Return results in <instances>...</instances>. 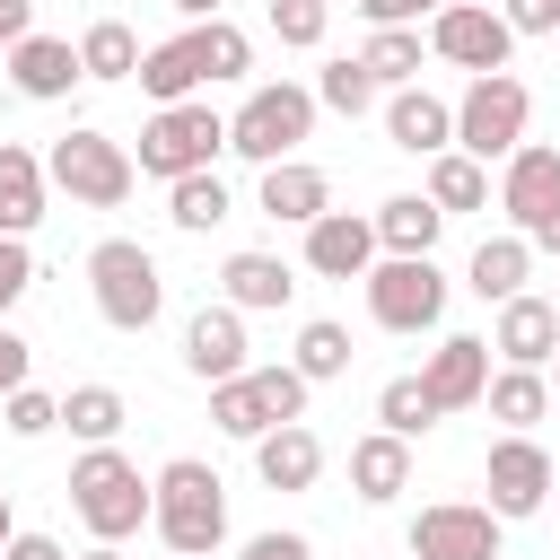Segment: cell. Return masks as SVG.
Instances as JSON below:
<instances>
[{
	"label": "cell",
	"mask_w": 560,
	"mask_h": 560,
	"mask_svg": "<svg viewBox=\"0 0 560 560\" xmlns=\"http://www.w3.org/2000/svg\"><path fill=\"white\" fill-rule=\"evenodd\" d=\"M70 508H79V525H88L96 542H122V534H140V525H149L158 481H140V464H131V455L88 446V455L70 464Z\"/></svg>",
	"instance_id": "cell-1"
},
{
	"label": "cell",
	"mask_w": 560,
	"mask_h": 560,
	"mask_svg": "<svg viewBox=\"0 0 560 560\" xmlns=\"http://www.w3.org/2000/svg\"><path fill=\"white\" fill-rule=\"evenodd\" d=\"M149 525H158V542L166 551H219V534H228V490H219V472L201 464V455H175L166 472H158V508H149Z\"/></svg>",
	"instance_id": "cell-2"
},
{
	"label": "cell",
	"mask_w": 560,
	"mask_h": 560,
	"mask_svg": "<svg viewBox=\"0 0 560 560\" xmlns=\"http://www.w3.org/2000/svg\"><path fill=\"white\" fill-rule=\"evenodd\" d=\"M88 289H96V315H105L114 332H149V324H158V306H166L158 254H149V245H131V236H105V245L88 254Z\"/></svg>",
	"instance_id": "cell-3"
},
{
	"label": "cell",
	"mask_w": 560,
	"mask_h": 560,
	"mask_svg": "<svg viewBox=\"0 0 560 560\" xmlns=\"http://www.w3.org/2000/svg\"><path fill=\"white\" fill-rule=\"evenodd\" d=\"M44 175H52L79 210H122L131 184H140V158H131L122 140H105V131H61L52 158H44Z\"/></svg>",
	"instance_id": "cell-4"
},
{
	"label": "cell",
	"mask_w": 560,
	"mask_h": 560,
	"mask_svg": "<svg viewBox=\"0 0 560 560\" xmlns=\"http://www.w3.org/2000/svg\"><path fill=\"white\" fill-rule=\"evenodd\" d=\"M525 114H534L525 79L481 70V79L455 96V149H472L481 166H490V158H516V149H525Z\"/></svg>",
	"instance_id": "cell-5"
},
{
	"label": "cell",
	"mask_w": 560,
	"mask_h": 560,
	"mask_svg": "<svg viewBox=\"0 0 560 560\" xmlns=\"http://www.w3.org/2000/svg\"><path fill=\"white\" fill-rule=\"evenodd\" d=\"M315 131V88H289V79H271V88H254L245 105H236V122H228V149L236 158H254V166H280L298 140Z\"/></svg>",
	"instance_id": "cell-6"
},
{
	"label": "cell",
	"mask_w": 560,
	"mask_h": 560,
	"mask_svg": "<svg viewBox=\"0 0 560 560\" xmlns=\"http://www.w3.org/2000/svg\"><path fill=\"white\" fill-rule=\"evenodd\" d=\"M228 149V114H210V105H158L149 114V131H140V175H158V184H175V175H201L210 158Z\"/></svg>",
	"instance_id": "cell-7"
},
{
	"label": "cell",
	"mask_w": 560,
	"mask_h": 560,
	"mask_svg": "<svg viewBox=\"0 0 560 560\" xmlns=\"http://www.w3.org/2000/svg\"><path fill=\"white\" fill-rule=\"evenodd\" d=\"M210 420L228 429V438H262V429H280V420H306V376L298 368H245V376H228V385H210Z\"/></svg>",
	"instance_id": "cell-8"
},
{
	"label": "cell",
	"mask_w": 560,
	"mask_h": 560,
	"mask_svg": "<svg viewBox=\"0 0 560 560\" xmlns=\"http://www.w3.org/2000/svg\"><path fill=\"white\" fill-rule=\"evenodd\" d=\"M368 315H376L385 332H429V324L446 315L438 262H429V254H385V262H368Z\"/></svg>",
	"instance_id": "cell-9"
},
{
	"label": "cell",
	"mask_w": 560,
	"mask_h": 560,
	"mask_svg": "<svg viewBox=\"0 0 560 560\" xmlns=\"http://www.w3.org/2000/svg\"><path fill=\"white\" fill-rule=\"evenodd\" d=\"M508 44H516V26L499 18V9H481V0H446L438 18H429V52L438 61H455V70H508Z\"/></svg>",
	"instance_id": "cell-10"
},
{
	"label": "cell",
	"mask_w": 560,
	"mask_h": 560,
	"mask_svg": "<svg viewBox=\"0 0 560 560\" xmlns=\"http://www.w3.org/2000/svg\"><path fill=\"white\" fill-rule=\"evenodd\" d=\"M499 508H472V499H438L411 516V560H499Z\"/></svg>",
	"instance_id": "cell-11"
},
{
	"label": "cell",
	"mask_w": 560,
	"mask_h": 560,
	"mask_svg": "<svg viewBox=\"0 0 560 560\" xmlns=\"http://www.w3.org/2000/svg\"><path fill=\"white\" fill-rule=\"evenodd\" d=\"M551 472H560V464H551L525 429H508V438L490 446V464H481V481H490V508H499V516H534V508L551 499Z\"/></svg>",
	"instance_id": "cell-12"
},
{
	"label": "cell",
	"mask_w": 560,
	"mask_h": 560,
	"mask_svg": "<svg viewBox=\"0 0 560 560\" xmlns=\"http://www.w3.org/2000/svg\"><path fill=\"white\" fill-rule=\"evenodd\" d=\"M499 210L516 219V236H534V228L560 210V149L525 140V149L508 158V175H499Z\"/></svg>",
	"instance_id": "cell-13"
},
{
	"label": "cell",
	"mask_w": 560,
	"mask_h": 560,
	"mask_svg": "<svg viewBox=\"0 0 560 560\" xmlns=\"http://www.w3.org/2000/svg\"><path fill=\"white\" fill-rule=\"evenodd\" d=\"M420 385H429V402H438V411H472V402L490 394V341H472V332H446V341L429 350Z\"/></svg>",
	"instance_id": "cell-14"
},
{
	"label": "cell",
	"mask_w": 560,
	"mask_h": 560,
	"mask_svg": "<svg viewBox=\"0 0 560 560\" xmlns=\"http://www.w3.org/2000/svg\"><path fill=\"white\" fill-rule=\"evenodd\" d=\"M184 368H192L201 385L245 376V306H201V315L184 324Z\"/></svg>",
	"instance_id": "cell-15"
},
{
	"label": "cell",
	"mask_w": 560,
	"mask_h": 560,
	"mask_svg": "<svg viewBox=\"0 0 560 560\" xmlns=\"http://www.w3.org/2000/svg\"><path fill=\"white\" fill-rule=\"evenodd\" d=\"M79 79H88V61H79V44H61V35H26V44H9V88H18V96L52 105V96H70Z\"/></svg>",
	"instance_id": "cell-16"
},
{
	"label": "cell",
	"mask_w": 560,
	"mask_h": 560,
	"mask_svg": "<svg viewBox=\"0 0 560 560\" xmlns=\"http://www.w3.org/2000/svg\"><path fill=\"white\" fill-rule=\"evenodd\" d=\"M490 350H499L508 368H551V350H560V306L516 289V298L499 306V332H490Z\"/></svg>",
	"instance_id": "cell-17"
},
{
	"label": "cell",
	"mask_w": 560,
	"mask_h": 560,
	"mask_svg": "<svg viewBox=\"0 0 560 560\" xmlns=\"http://www.w3.org/2000/svg\"><path fill=\"white\" fill-rule=\"evenodd\" d=\"M254 472H262V490H315V481H324V438H315L306 420L262 429V438H254Z\"/></svg>",
	"instance_id": "cell-18"
},
{
	"label": "cell",
	"mask_w": 560,
	"mask_h": 560,
	"mask_svg": "<svg viewBox=\"0 0 560 560\" xmlns=\"http://www.w3.org/2000/svg\"><path fill=\"white\" fill-rule=\"evenodd\" d=\"M306 262H315L324 280H368V262H376V219L324 210V219L306 228Z\"/></svg>",
	"instance_id": "cell-19"
},
{
	"label": "cell",
	"mask_w": 560,
	"mask_h": 560,
	"mask_svg": "<svg viewBox=\"0 0 560 560\" xmlns=\"http://www.w3.org/2000/svg\"><path fill=\"white\" fill-rule=\"evenodd\" d=\"M385 140L411 149V158H438V149H455V105H438L429 88H394L385 96Z\"/></svg>",
	"instance_id": "cell-20"
},
{
	"label": "cell",
	"mask_w": 560,
	"mask_h": 560,
	"mask_svg": "<svg viewBox=\"0 0 560 560\" xmlns=\"http://www.w3.org/2000/svg\"><path fill=\"white\" fill-rule=\"evenodd\" d=\"M332 210V184H324V166H306V158H280V166H262V219H280V228H315Z\"/></svg>",
	"instance_id": "cell-21"
},
{
	"label": "cell",
	"mask_w": 560,
	"mask_h": 560,
	"mask_svg": "<svg viewBox=\"0 0 560 560\" xmlns=\"http://www.w3.org/2000/svg\"><path fill=\"white\" fill-rule=\"evenodd\" d=\"M219 289H228V306H245V315H271V306H289V298H298L289 262H280V254H254V245L219 262Z\"/></svg>",
	"instance_id": "cell-22"
},
{
	"label": "cell",
	"mask_w": 560,
	"mask_h": 560,
	"mask_svg": "<svg viewBox=\"0 0 560 560\" xmlns=\"http://www.w3.org/2000/svg\"><path fill=\"white\" fill-rule=\"evenodd\" d=\"M44 192H52L44 158L18 149V140H0V236H26V228L44 219Z\"/></svg>",
	"instance_id": "cell-23"
},
{
	"label": "cell",
	"mask_w": 560,
	"mask_h": 560,
	"mask_svg": "<svg viewBox=\"0 0 560 560\" xmlns=\"http://www.w3.org/2000/svg\"><path fill=\"white\" fill-rule=\"evenodd\" d=\"M350 490L359 499H394V490H411V438H394V429H376V438H359L350 446Z\"/></svg>",
	"instance_id": "cell-24"
},
{
	"label": "cell",
	"mask_w": 560,
	"mask_h": 560,
	"mask_svg": "<svg viewBox=\"0 0 560 560\" xmlns=\"http://www.w3.org/2000/svg\"><path fill=\"white\" fill-rule=\"evenodd\" d=\"M525 271H534V236H481V245H472V298L508 306V298L525 289Z\"/></svg>",
	"instance_id": "cell-25"
},
{
	"label": "cell",
	"mask_w": 560,
	"mask_h": 560,
	"mask_svg": "<svg viewBox=\"0 0 560 560\" xmlns=\"http://www.w3.org/2000/svg\"><path fill=\"white\" fill-rule=\"evenodd\" d=\"M201 79H210V70H201V52H192V26H184L175 44H149V52H140V88H149L158 105H184Z\"/></svg>",
	"instance_id": "cell-26"
},
{
	"label": "cell",
	"mask_w": 560,
	"mask_h": 560,
	"mask_svg": "<svg viewBox=\"0 0 560 560\" xmlns=\"http://www.w3.org/2000/svg\"><path fill=\"white\" fill-rule=\"evenodd\" d=\"M438 228H446V210H438L429 192H394V201L376 210V245H385V254H429Z\"/></svg>",
	"instance_id": "cell-27"
},
{
	"label": "cell",
	"mask_w": 560,
	"mask_h": 560,
	"mask_svg": "<svg viewBox=\"0 0 560 560\" xmlns=\"http://www.w3.org/2000/svg\"><path fill=\"white\" fill-rule=\"evenodd\" d=\"M429 201H438L446 219H455V210H481V201H490V166H481L472 149H438V158H429Z\"/></svg>",
	"instance_id": "cell-28"
},
{
	"label": "cell",
	"mask_w": 560,
	"mask_h": 560,
	"mask_svg": "<svg viewBox=\"0 0 560 560\" xmlns=\"http://www.w3.org/2000/svg\"><path fill=\"white\" fill-rule=\"evenodd\" d=\"M481 402H490V420H508V429H534V420L551 411V376H542V368H499Z\"/></svg>",
	"instance_id": "cell-29"
},
{
	"label": "cell",
	"mask_w": 560,
	"mask_h": 560,
	"mask_svg": "<svg viewBox=\"0 0 560 560\" xmlns=\"http://www.w3.org/2000/svg\"><path fill=\"white\" fill-rule=\"evenodd\" d=\"M79 61H88V79H140V35L122 18H96L79 35Z\"/></svg>",
	"instance_id": "cell-30"
},
{
	"label": "cell",
	"mask_w": 560,
	"mask_h": 560,
	"mask_svg": "<svg viewBox=\"0 0 560 560\" xmlns=\"http://www.w3.org/2000/svg\"><path fill=\"white\" fill-rule=\"evenodd\" d=\"M192 52H201L210 79H245L254 70V35L236 18H192Z\"/></svg>",
	"instance_id": "cell-31"
},
{
	"label": "cell",
	"mask_w": 560,
	"mask_h": 560,
	"mask_svg": "<svg viewBox=\"0 0 560 560\" xmlns=\"http://www.w3.org/2000/svg\"><path fill=\"white\" fill-rule=\"evenodd\" d=\"M166 219H175L184 236L219 228V219H228V184H219L210 166H201V175H175V184H166Z\"/></svg>",
	"instance_id": "cell-32"
},
{
	"label": "cell",
	"mask_w": 560,
	"mask_h": 560,
	"mask_svg": "<svg viewBox=\"0 0 560 560\" xmlns=\"http://www.w3.org/2000/svg\"><path fill=\"white\" fill-rule=\"evenodd\" d=\"M61 420H70V438L114 446V438H122V394H114V385H70V394H61Z\"/></svg>",
	"instance_id": "cell-33"
},
{
	"label": "cell",
	"mask_w": 560,
	"mask_h": 560,
	"mask_svg": "<svg viewBox=\"0 0 560 560\" xmlns=\"http://www.w3.org/2000/svg\"><path fill=\"white\" fill-rule=\"evenodd\" d=\"M289 368H298L306 385H332V376H350V332L315 315V324L298 332V359H289Z\"/></svg>",
	"instance_id": "cell-34"
},
{
	"label": "cell",
	"mask_w": 560,
	"mask_h": 560,
	"mask_svg": "<svg viewBox=\"0 0 560 560\" xmlns=\"http://www.w3.org/2000/svg\"><path fill=\"white\" fill-rule=\"evenodd\" d=\"M359 61L376 70V88H411V70H420V26H376Z\"/></svg>",
	"instance_id": "cell-35"
},
{
	"label": "cell",
	"mask_w": 560,
	"mask_h": 560,
	"mask_svg": "<svg viewBox=\"0 0 560 560\" xmlns=\"http://www.w3.org/2000/svg\"><path fill=\"white\" fill-rule=\"evenodd\" d=\"M315 105H332V114H368V105H376V70H368L359 52H350V61H324Z\"/></svg>",
	"instance_id": "cell-36"
},
{
	"label": "cell",
	"mask_w": 560,
	"mask_h": 560,
	"mask_svg": "<svg viewBox=\"0 0 560 560\" xmlns=\"http://www.w3.org/2000/svg\"><path fill=\"white\" fill-rule=\"evenodd\" d=\"M376 420H385L394 438H420V429H429V420H446V411L429 402V385H420V376H394V385L376 394Z\"/></svg>",
	"instance_id": "cell-37"
},
{
	"label": "cell",
	"mask_w": 560,
	"mask_h": 560,
	"mask_svg": "<svg viewBox=\"0 0 560 560\" xmlns=\"http://www.w3.org/2000/svg\"><path fill=\"white\" fill-rule=\"evenodd\" d=\"M0 420H9L18 438H44V429H61V394H44V385H18V394L0 402Z\"/></svg>",
	"instance_id": "cell-38"
},
{
	"label": "cell",
	"mask_w": 560,
	"mask_h": 560,
	"mask_svg": "<svg viewBox=\"0 0 560 560\" xmlns=\"http://www.w3.org/2000/svg\"><path fill=\"white\" fill-rule=\"evenodd\" d=\"M324 9L332 0H271V35L306 52V44H324Z\"/></svg>",
	"instance_id": "cell-39"
},
{
	"label": "cell",
	"mask_w": 560,
	"mask_h": 560,
	"mask_svg": "<svg viewBox=\"0 0 560 560\" xmlns=\"http://www.w3.org/2000/svg\"><path fill=\"white\" fill-rule=\"evenodd\" d=\"M26 289H35V254H26V236H0V315H9Z\"/></svg>",
	"instance_id": "cell-40"
},
{
	"label": "cell",
	"mask_w": 560,
	"mask_h": 560,
	"mask_svg": "<svg viewBox=\"0 0 560 560\" xmlns=\"http://www.w3.org/2000/svg\"><path fill=\"white\" fill-rule=\"evenodd\" d=\"M499 18H508L516 35H560V0H508Z\"/></svg>",
	"instance_id": "cell-41"
},
{
	"label": "cell",
	"mask_w": 560,
	"mask_h": 560,
	"mask_svg": "<svg viewBox=\"0 0 560 560\" xmlns=\"http://www.w3.org/2000/svg\"><path fill=\"white\" fill-rule=\"evenodd\" d=\"M26 368H35V350H26V341H18L9 324H0V402H9L18 385H26Z\"/></svg>",
	"instance_id": "cell-42"
},
{
	"label": "cell",
	"mask_w": 560,
	"mask_h": 560,
	"mask_svg": "<svg viewBox=\"0 0 560 560\" xmlns=\"http://www.w3.org/2000/svg\"><path fill=\"white\" fill-rule=\"evenodd\" d=\"M368 9V26H411V18H438L446 0H359Z\"/></svg>",
	"instance_id": "cell-43"
},
{
	"label": "cell",
	"mask_w": 560,
	"mask_h": 560,
	"mask_svg": "<svg viewBox=\"0 0 560 560\" xmlns=\"http://www.w3.org/2000/svg\"><path fill=\"white\" fill-rule=\"evenodd\" d=\"M245 560H315V551H306V534H254Z\"/></svg>",
	"instance_id": "cell-44"
},
{
	"label": "cell",
	"mask_w": 560,
	"mask_h": 560,
	"mask_svg": "<svg viewBox=\"0 0 560 560\" xmlns=\"http://www.w3.org/2000/svg\"><path fill=\"white\" fill-rule=\"evenodd\" d=\"M35 35V0H0V52Z\"/></svg>",
	"instance_id": "cell-45"
},
{
	"label": "cell",
	"mask_w": 560,
	"mask_h": 560,
	"mask_svg": "<svg viewBox=\"0 0 560 560\" xmlns=\"http://www.w3.org/2000/svg\"><path fill=\"white\" fill-rule=\"evenodd\" d=\"M0 560H70V551H61V542H52V534H18V542H9V551H0Z\"/></svg>",
	"instance_id": "cell-46"
},
{
	"label": "cell",
	"mask_w": 560,
	"mask_h": 560,
	"mask_svg": "<svg viewBox=\"0 0 560 560\" xmlns=\"http://www.w3.org/2000/svg\"><path fill=\"white\" fill-rule=\"evenodd\" d=\"M534 245H542V254H560V210H551V219L534 228Z\"/></svg>",
	"instance_id": "cell-47"
},
{
	"label": "cell",
	"mask_w": 560,
	"mask_h": 560,
	"mask_svg": "<svg viewBox=\"0 0 560 560\" xmlns=\"http://www.w3.org/2000/svg\"><path fill=\"white\" fill-rule=\"evenodd\" d=\"M18 542V516H9V490H0V551Z\"/></svg>",
	"instance_id": "cell-48"
},
{
	"label": "cell",
	"mask_w": 560,
	"mask_h": 560,
	"mask_svg": "<svg viewBox=\"0 0 560 560\" xmlns=\"http://www.w3.org/2000/svg\"><path fill=\"white\" fill-rule=\"evenodd\" d=\"M175 9H184V18H219V0H175Z\"/></svg>",
	"instance_id": "cell-49"
},
{
	"label": "cell",
	"mask_w": 560,
	"mask_h": 560,
	"mask_svg": "<svg viewBox=\"0 0 560 560\" xmlns=\"http://www.w3.org/2000/svg\"><path fill=\"white\" fill-rule=\"evenodd\" d=\"M79 560H122V551H114V542H96V551H79Z\"/></svg>",
	"instance_id": "cell-50"
},
{
	"label": "cell",
	"mask_w": 560,
	"mask_h": 560,
	"mask_svg": "<svg viewBox=\"0 0 560 560\" xmlns=\"http://www.w3.org/2000/svg\"><path fill=\"white\" fill-rule=\"evenodd\" d=\"M551 385H560V350H551Z\"/></svg>",
	"instance_id": "cell-51"
},
{
	"label": "cell",
	"mask_w": 560,
	"mask_h": 560,
	"mask_svg": "<svg viewBox=\"0 0 560 560\" xmlns=\"http://www.w3.org/2000/svg\"><path fill=\"white\" fill-rule=\"evenodd\" d=\"M166 560H192V551H166Z\"/></svg>",
	"instance_id": "cell-52"
},
{
	"label": "cell",
	"mask_w": 560,
	"mask_h": 560,
	"mask_svg": "<svg viewBox=\"0 0 560 560\" xmlns=\"http://www.w3.org/2000/svg\"><path fill=\"white\" fill-rule=\"evenodd\" d=\"M551 490H560V472H551Z\"/></svg>",
	"instance_id": "cell-53"
}]
</instances>
